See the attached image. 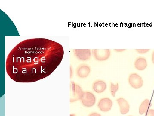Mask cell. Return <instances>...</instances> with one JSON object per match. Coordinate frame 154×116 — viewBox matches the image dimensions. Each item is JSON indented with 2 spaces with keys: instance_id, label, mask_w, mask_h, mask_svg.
<instances>
[{
  "instance_id": "obj_16",
  "label": "cell",
  "mask_w": 154,
  "mask_h": 116,
  "mask_svg": "<svg viewBox=\"0 0 154 116\" xmlns=\"http://www.w3.org/2000/svg\"><path fill=\"white\" fill-rule=\"evenodd\" d=\"M88 116H102L101 114H99L97 113H92L90 114Z\"/></svg>"
},
{
  "instance_id": "obj_10",
  "label": "cell",
  "mask_w": 154,
  "mask_h": 116,
  "mask_svg": "<svg viewBox=\"0 0 154 116\" xmlns=\"http://www.w3.org/2000/svg\"><path fill=\"white\" fill-rule=\"evenodd\" d=\"M93 88L94 91L96 93H102L106 90L107 84L103 80H96L93 84Z\"/></svg>"
},
{
  "instance_id": "obj_14",
  "label": "cell",
  "mask_w": 154,
  "mask_h": 116,
  "mask_svg": "<svg viewBox=\"0 0 154 116\" xmlns=\"http://www.w3.org/2000/svg\"><path fill=\"white\" fill-rule=\"evenodd\" d=\"M150 49H136L135 50L138 53H139L142 54H143L149 52L150 51Z\"/></svg>"
},
{
  "instance_id": "obj_12",
  "label": "cell",
  "mask_w": 154,
  "mask_h": 116,
  "mask_svg": "<svg viewBox=\"0 0 154 116\" xmlns=\"http://www.w3.org/2000/svg\"><path fill=\"white\" fill-rule=\"evenodd\" d=\"M151 106V103L149 99H146L142 102L140 106L139 112L140 115L143 114H144L147 112L149 108Z\"/></svg>"
},
{
  "instance_id": "obj_5",
  "label": "cell",
  "mask_w": 154,
  "mask_h": 116,
  "mask_svg": "<svg viewBox=\"0 0 154 116\" xmlns=\"http://www.w3.org/2000/svg\"><path fill=\"white\" fill-rule=\"evenodd\" d=\"M81 101L84 106L88 108L91 107L96 103V97L92 92H84Z\"/></svg>"
},
{
  "instance_id": "obj_7",
  "label": "cell",
  "mask_w": 154,
  "mask_h": 116,
  "mask_svg": "<svg viewBox=\"0 0 154 116\" xmlns=\"http://www.w3.org/2000/svg\"><path fill=\"white\" fill-rule=\"evenodd\" d=\"M73 52L75 56L82 60H87L91 57V50L90 49H75Z\"/></svg>"
},
{
  "instance_id": "obj_6",
  "label": "cell",
  "mask_w": 154,
  "mask_h": 116,
  "mask_svg": "<svg viewBox=\"0 0 154 116\" xmlns=\"http://www.w3.org/2000/svg\"><path fill=\"white\" fill-rule=\"evenodd\" d=\"M113 105V102L108 98H101L98 104V108L100 110L105 112L109 111L111 109Z\"/></svg>"
},
{
  "instance_id": "obj_13",
  "label": "cell",
  "mask_w": 154,
  "mask_h": 116,
  "mask_svg": "<svg viewBox=\"0 0 154 116\" xmlns=\"http://www.w3.org/2000/svg\"><path fill=\"white\" fill-rule=\"evenodd\" d=\"M119 87V86L118 83H116V84H114L112 82L110 83V90L112 96H115L116 93L118 90Z\"/></svg>"
},
{
  "instance_id": "obj_18",
  "label": "cell",
  "mask_w": 154,
  "mask_h": 116,
  "mask_svg": "<svg viewBox=\"0 0 154 116\" xmlns=\"http://www.w3.org/2000/svg\"><path fill=\"white\" fill-rule=\"evenodd\" d=\"M152 60L153 63L154 64V51L153 52L152 54Z\"/></svg>"
},
{
  "instance_id": "obj_20",
  "label": "cell",
  "mask_w": 154,
  "mask_h": 116,
  "mask_svg": "<svg viewBox=\"0 0 154 116\" xmlns=\"http://www.w3.org/2000/svg\"></svg>"
},
{
  "instance_id": "obj_9",
  "label": "cell",
  "mask_w": 154,
  "mask_h": 116,
  "mask_svg": "<svg viewBox=\"0 0 154 116\" xmlns=\"http://www.w3.org/2000/svg\"><path fill=\"white\" fill-rule=\"evenodd\" d=\"M116 102L119 105L120 112L122 114H125L129 112L130 105L126 100L123 98H119L116 99Z\"/></svg>"
},
{
  "instance_id": "obj_1",
  "label": "cell",
  "mask_w": 154,
  "mask_h": 116,
  "mask_svg": "<svg viewBox=\"0 0 154 116\" xmlns=\"http://www.w3.org/2000/svg\"><path fill=\"white\" fill-rule=\"evenodd\" d=\"M64 53L62 45L56 42L45 38L26 40L9 54L6 72L15 82H36L55 71L62 61Z\"/></svg>"
},
{
  "instance_id": "obj_4",
  "label": "cell",
  "mask_w": 154,
  "mask_h": 116,
  "mask_svg": "<svg viewBox=\"0 0 154 116\" xmlns=\"http://www.w3.org/2000/svg\"><path fill=\"white\" fill-rule=\"evenodd\" d=\"M92 53L94 58L99 61L108 60L111 54L109 49H94L92 50Z\"/></svg>"
},
{
  "instance_id": "obj_2",
  "label": "cell",
  "mask_w": 154,
  "mask_h": 116,
  "mask_svg": "<svg viewBox=\"0 0 154 116\" xmlns=\"http://www.w3.org/2000/svg\"><path fill=\"white\" fill-rule=\"evenodd\" d=\"M70 89V102H74L78 100H81L84 92L79 85L75 83V82H71Z\"/></svg>"
},
{
  "instance_id": "obj_19",
  "label": "cell",
  "mask_w": 154,
  "mask_h": 116,
  "mask_svg": "<svg viewBox=\"0 0 154 116\" xmlns=\"http://www.w3.org/2000/svg\"><path fill=\"white\" fill-rule=\"evenodd\" d=\"M70 116H76L75 115V114H71L70 115Z\"/></svg>"
},
{
  "instance_id": "obj_17",
  "label": "cell",
  "mask_w": 154,
  "mask_h": 116,
  "mask_svg": "<svg viewBox=\"0 0 154 116\" xmlns=\"http://www.w3.org/2000/svg\"><path fill=\"white\" fill-rule=\"evenodd\" d=\"M114 50L117 52H122L125 51L126 49H114Z\"/></svg>"
},
{
  "instance_id": "obj_15",
  "label": "cell",
  "mask_w": 154,
  "mask_h": 116,
  "mask_svg": "<svg viewBox=\"0 0 154 116\" xmlns=\"http://www.w3.org/2000/svg\"><path fill=\"white\" fill-rule=\"evenodd\" d=\"M146 116H154V110H149L147 112V113L146 115Z\"/></svg>"
},
{
  "instance_id": "obj_11",
  "label": "cell",
  "mask_w": 154,
  "mask_h": 116,
  "mask_svg": "<svg viewBox=\"0 0 154 116\" xmlns=\"http://www.w3.org/2000/svg\"><path fill=\"white\" fill-rule=\"evenodd\" d=\"M147 66V62L145 58L139 57L134 62V67L139 71H143Z\"/></svg>"
},
{
  "instance_id": "obj_8",
  "label": "cell",
  "mask_w": 154,
  "mask_h": 116,
  "mask_svg": "<svg viewBox=\"0 0 154 116\" xmlns=\"http://www.w3.org/2000/svg\"><path fill=\"white\" fill-rule=\"evenodd\" d=\"M91 72L90 67L86 64H82L77 68L76 73L78 77L84 78L88 77Z\"/></svg>"
},
{
  "instance_id": "obj_3",
  "label": "cell",
  "mask_w": 154,
  "mask_h": 116,
  "mask_svg": "<svg viewBox=\"0 0 154 116\" xmlns=\"http://www.w3.org/2000/svg\"><path fill=\"white\" fill-rule=\"evenodd\" d=\"M128 83L133 88L138 89L143 86V80L140 75L136 73H133L128 77Z\"/></svg>"
}]
</instances>
